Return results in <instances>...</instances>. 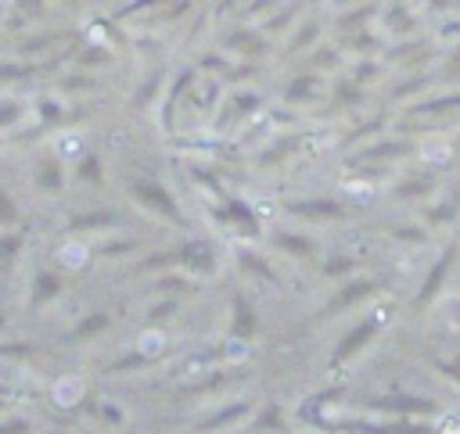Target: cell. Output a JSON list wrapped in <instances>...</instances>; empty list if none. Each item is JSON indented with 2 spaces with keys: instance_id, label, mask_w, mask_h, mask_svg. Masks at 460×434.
I'll return each mask as SVG.
<instances>
[{
  "instance_id": "obj_2",
  "label": "cell",
  "mask_w": 460,
  "mask_h": 434,
  "mask_svg": "<svg viewBox=\"0 0 460 434\" xmlns=\"http://www.w3.org/2000/svg\"><path fill=\"white\" fill-rule=\"evenodd\" d=\"M363 341H367V327H363L360 334H353V337H349V341L338 348V359H349V352H353V348H360Z\"/></svg>"
},
{
  "instance_id": "obj_1",
  "label": "cell",
  "mask_w": 460,
  "mask_h": 434,
  "mask_svg": "<svg viewBox=\"0 0 460 434\" xmlns=\"http://www.w3.org/2000/svg\"><path fill=\"white\" fill-rule=\"evenodd\" d=\"M137 194L144 198L148 205H155V208H162V212H169V216L177 212V208H173V201L162 194V190H151V183H137Z\"/></svg>"
}]
</instances>
